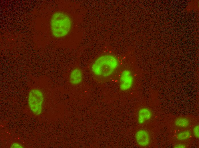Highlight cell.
<instances>
[{
  "label": "cell",
  "mask_w": 199,
  "mask_h": 148,
  "mask_svg": "<svg viewBox=\"0 0 199 148\" xmlns=\"http://www.w3.org/2000/svg\"><path fill=\"white\" fill-rule=\"evenodd\" d=\"M174 147L176 148H184L186 147V146L184 144L180 143L175 145L174 146Z\"/></svg>",
  "instance_id": "cell-11"
},
{
  "label": "cell",
  "mask_w": 199,
  "mask_h": 148,
  "mask_svg": "<svg viewBox=\"0 0 199 148\" xmlns=\"http://www.w3.org/2000/svg\"><path fill=\"white\" fill-rule=\"evenodd\" d=\"M11 147L12 148H22V146L17 143H14L12 145Z\"/></svg>",
  "instance_id": "cell-12"
},
{
  "label": "cell",
  "mask_w": 199,
  "mask_h": 148,
  "mask_svg": "<svg viewBox=\"0 0 199 148\" xmlns=\"http://www.w3.org/2000/svg\"><path fill=\"white\" fill-rule=\"evenodd\" d=\"M118 65L117 59L112 55H106L97 58L93 63L91 69L96 76L106 77L111 75Z\"/></svg>",
  "instance_id": "cell-1"
},
{
  "label": "cell",
  "mask_w": 199,
  "mask_h": 148,
  "mask_svg": "<svg viewBox=\"0 0 199 148\" xmlns=\"http://www.w3.org/2000/svg\"><path fill=\"white\" fill-rule=\"evenodd\" d=\"M174 124L178 127L185 128L189 126L190 124V121L189 119L187 118L179 117L175 120Z\"/></svg>",
  "instance_id": "cell-8"
},
{
  "label": "cell",
  "mask_w": 199,
  "mask_h": 148,
  "mask_svg": "<svg viewBox=\"0 0 199 148\" xmlns=\"http://www.w3.org/2000/svg\"><path fill=\"white\" fill-rule=\"evenodd\" d=\"M135 138L137 143L141 146H146L150 142V135L147 131L144 130L138 131L136 133Z\"/></svg>",
  "instance_id": "cell-5"
},
{
  "label": "cell",
  "mask_w": 199,
  "mask_h": 148,
  "mask_svg": "<svg viewBox=\"0 0 199 148\" xmlns=\"http://www.w3.org/2000/svg\"><path fill=\"white\" fill-rule=\"evenodd\" d=\"M152 116V112L150 109L146 108H142L138 112V122L139 124H143L150 119Z\"/></svg>",
  "instance_id": "cell-6"
},
{
  "label": "cell",
  "mask_w": 199,
  "mask_h": 148,
  "mask_svg": "<svg viewBox=\"0 0 199 148\" xmlns=\"http://www.w3.org/2000/svg\"><path fill=\"white\" fill-rule=\"evenodd\" d=\"M193 133L194 136L197 138L199 137V126L198 125H196L193 129Z\"/></svg>",
  "instance_id": "cell-10"
},
{
  "label": "cell",
  "mask_w": 199,
  "mask_h": 148,
  "mask_svg": "<svg viewBox=\"0 0 199 148\" xmlns=\"http://www.w3.org/2000/svg\"><path fill=\"white\" fill-rule=\"evenodd\" d=\"M44 96L43 93L39 90L34 89L30 92L28 98L29 107L33 113L38 115L42 112Z\"/></svg>",
  "instance_id": "cell-3"
},
{
  "label": "cell",
  "mask_w": 199,
  "mask_h": 148,
  "mask_svg": "<svg viewBox=\"0 0 199 148\" xmlns=\"http://www.w3.org/2000/svg\"><path fill=\"white\" fill-rule=\"evenodd\" d=\"M191 135V132L189 130H184L178 133L176 135V138L179 141H183L189 139Z\"/></svg>",
  "instance_id": "cell-9"
},
{
  "label": "cell",
  "mask_w": 199,
  "mask_h": 148,
  "mask_svg": "<svg viewBox=\"0 0 199 148\" xmlns=\"http://www.w3.org/2000/svg\"><path fill=\"white\" fill-rule=\"evenodd\" d=\"M50 25L53 35L56 37L60 38L68 34L71 30L72 23L68 15L63 13L58 12L52 16Z\"/></svg>",
  "instance_id": "cell-2"
},
{
  "label": "cell",
  "mask_w": 199,
  "mask_h": 148,
  "mask_svg": "<svg viewBox=\"0 0 199 148\" xmlns=\"http://www.w3.org/2000/svg\"><path fill=\"white\" fill-rule=\"evenodd\" d=\"M70 81L72 84L77 85L81 83L82 79V74L81 70L75 69L71 72L70 75Z\"/></svg>",
  "instance_id": "cell-7"
},
{
  "label": "cell",
  "mask_w": 199,
  "mask_h": 148,
  "mask_svg": "<svg viewBox=\"0 0 199 148\" xmlns=\"http://www.w3.org/2000/svg\"><path fill=\"white\" fill-rule=\"evenodd\" d=\"M120 81L121 90L126 91L129 89L134 82L133 76L131 71L128 69L123 71L120 75Z\"/></svg>",
  "instance_id": "cell-4"
}]
</instances>
